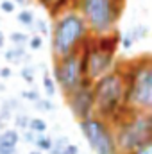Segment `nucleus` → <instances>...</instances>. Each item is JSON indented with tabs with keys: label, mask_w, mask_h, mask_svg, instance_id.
<instances>
[{
	"label": "nucleus",
	"mask_w": 152,
	"mask_h": 154,
	"mask_svg": "<svg viewBox=\"0 0 152 154\" xmlns=\"http://www.w3.org/2000/svg\"><path fill=\"white\" fill-rule=\"evenodd\" d=\"M11 75H13L11 66H4V68H0V77H2V79H9Z\"/></svg>",
	"instance_id": "obj_30"
},
{
	"label": "nucleus",
	"mask_w": 152,
	"mask_h": 154,
	"mask_svg": "<svg viewBox=\"0 0 152 154\" xmlns=\"http://www.w3.org/2000/svg\"><path fill=\"white\" fill-rule=\"evenodd\" d=\"M131 36L134 38V41H140V39L147 38V34H149V29H147V25H134L131 31Z\"/></svg>",
	"instance_id": "obj_21"
},
{
	"label": "nucleus",
	"mask_w": 152,
	"mask_h": 154,
	"mask_svg": "<svg viewBox=\"0 0 152 154\" xmlns=\"http://www.w3.org/2000/svg\"><path fill=\"white\" fill-rule=\"evenodd\" d=\"M16 20H18V23H22L23 27L32 29V27H34V22H36V16H34V13H32L31 9H22V11L16 14Z\"/></svg>",
	"instance_id": "obj_13"
},
{
	"label": "nucleus",
	"mask_w": 152,
	"mask_h": 154,
	"mask_svg": "<svg viewBox=\"0 0 152 154\" xmlns=\"http://www.w3.org/2000/svg\"><path fill=\"white\" fill-rule=\"evenodd\" d=\"M27 47H29L31 50H39V48H43V36H39V34H32V36L29 38Z\"/></svg>",
	"instance_id": "obj_23"
},
{
	"label": "nucleus",
	"mask_w": 152,
	"mask_h": 154,
	"mask_svg": "<svg viewBox=\"0 0 152 154\" xmlns=\"http://www.w3.org/2000/svg\"><path fill=\"white\" fill-rule=\"evenodd\" d=\"M4 59L11 65H27L31 63V56L27 54L25 47H11L4 52Z\"/></svg>",
	"instance_id": "obj_11"
},
{
	"label": "nucleus",
	"mask_w": 152,
	"mask_h": 154,
	"mask_svg": "<svg viewBox=\"0 0 152 154\" xmlns=\"http://www.w3.org/2000/svg\"><path fill=\"white\" fill-rule=\"evenodd\" d=\"M4 45H5V34L0 31V48H4Z\"/></svg>",
	"instance_id": "obj_31"
},
{
	"label": "nucleus",
	"mask_w": 152,
	"mask_h": 154,
	"mask_svg": "<svg viewBox=\"0 0 152 154\" xmlns=\"http://www.w3.org/2000/svg\"><path fill=\"white\" fill-rule=\"evenodd\" d=\"M52 77L65 97L68 93H72L75 88H79L82 84V81L86 79L81 50L68 54V56H63V57H56L54 66H52Z\"/></svg>",
	"instance_id": "obj_8"
},
{
	"label": "nucleus",
	"mask_w": 152,
	"mask_h": 154,
	"mask_svg": "<svg viewBox=\"0 0 152 154\" xmlns=\"http://www.w3.org/2000/svg\"><path fill=\"white\" fill-rule=\"evenodd\" d=\"M90 36H91L90 29L77 9L70 7L63 11L54 18L50 31V45L54 59L79 52Z\"/></svg>",
	"instance_id": "obj_3"
},
{
	"label": "nucleus",
	"mask_w": 152,
	"mask_h": 154,
	"mask_svg": "<svg viewBox=\"0 0 152 154\" xmlns=\"http://www.w3.org/2000/svg\"><path fill=\"white\" fill-rule=\"evenodd\" d=\"M127 154H152V140L141 143L140 147H136L134 151H131V152H127Z\"/></svg>",
	"instance_id": "obj_25"
},
{
	"label": "nucleus",
	"mask_w": 152,
	"mask_h": 154,
	"mask_svg": "<svg viewBox=\"0 0 152 154\" xmlns=\"http://www.w3.org/2000/svg\"><path fill=\"white\" fill-rule=\"evenodd\" d=\"M114 142L120 154H127L152 140V113L129 109L118 124L113 125Z\"/></svg>",
	"instance_id": "obj_6"
},
{
	"label": "nucleus",
	"mask_w": 152,
	"mask_h": 154,
	"mask_svg": "<svg viewBox=\"0 0 152 154\" xmlns=\"http://www.w3.org/2000/svg\"><path fill=\"white\" fill-rule=\"evenodd\" d=\"M132 45H134V38L131 36V32H129V31H127V32H123V34H120V47H122V48L129 50Z\"/></svg>",
	"instance_id": "obj_24"
},
{
	"label": "nucleus",
	"mask_w": 152,
	"mask_h": 154,
	"mask_svg": "<svg viewBox=\"0 0 152 154\" xmlns=\"http://www.w3.org/2000/svg\"><path fill=\"white\" fill-rule=\"evenodd\" d=\"M81 133L95 154H120L114 142L113 125L99 116H90L79 122Z\"/></svg>",
	"instance_id": "obj_7"
},
{
	"label": "nucleus",
	"mask_w": 152,
	"mask_h": 154,
	"mask_svg": "<svg viewBox=\"0 0 152 154\" xmlns=\"http://www.w3.org/2000/svg\"><path fill=\"white\" fill-rule=\"evenodd\" d=\"M0 9H2V13L11 14V13H14L16 5H14V2H13V0H2V2H0Z\"/></svg>",
	"instance_id": "obj_28"
},
{
	"label": "nucleus",
	"mask_w": 152,
	"mask_h": 154,
	"mask_svg": "<svg viewBox=\"0 0 152 154\" xmlns=\"http://www.w3.org/2000/svg\"><path fill=\"white\" fill-rule=\"evenodd\" d=\"M29 154H43V152H41V151H31Z\"/></svg>",
	"instance_id": "obj_34"
},
{
	"label": "nucleus",
	"mask_w": 152,
	"mask_h": 154,
	"mask_svg": "<svg viewBox=\"0 0 152 154\" xmlns=\"http://www.w3.org/2000/svg\"><path fill=\"white\" fill-rule=\"evenodd\" d=\"M93 97H95V116L109 122L111 125L118 124L127 115L129 111L127 88L118 63L109 74L93 81Z\"/></svg>",
	"instance_id": "obj_1"
},
{
	"label": "nucleus",
	"mask_w": 152,
	"mask_h": 154,
	"mask_svg": "<svg viewBox=\"0 0 152 154\" xmlns=\"http://www.w3.org/2000/svg\"><path fill=\"white\" fill-rule=\"evenodd\" d=\"M34 72H36V66L34 65H23L22 70H20V77L27 84H34Z\"/></svg>",
	"instance_id": "obj_19"
},
{
	"label": "nucleus",
	"mask_w": 152,
	"mask_h": 154,
	"mask_svg": "<svg viewBox=\"0 0 152 154\" xmlns=\"http://www.w3.org/2000/svg\"><path fill=\"white\" fill-rule=\"evenodd\" d=\"M118 65L125 79L129 109L152 113V56L123 59Z\"/></svg>",
	"instance_id": "obj_2"
},
{
	"label": "nucleus",
	"mask_w": 152,
	"mask_h": 154,
	"mask_svg": "<svg viewBox=\"0 0 152 154\" xmlns=\"http://www.w3.org/2000/svg\"><path fill=\"white\" fill-rule=\"evenodd\" d=\"M14 2V5H27L29 4V0H13Z\"/></svg>",
	"instance_id": "obj_32"
},
{
	"label": "nucleus",
	"mask_w": 152,
	"mask_h": 154,
	"mask_svg": "<svg viewBox=\"0 0 152 154\" xmlns=\"http://www.w3.org/2000/svg\"><path fill=\"white\" fill-rule=\"evenodd\" d=\"M65 99H66V104H68L72 115L75 116L79 122L95 115L93 81H90L88 77L82 81V84H81L79 88H75L72 93H68Z\"/></svg>",
	"instance_id": "obj_9"
},
{
	"label": "nucleus",
	"mask_w": 152,
	"mask_h": 154,
	"mask_svg": "<svg viewBox=\"0 0 152 154\" xmlns=\"http://www.w3.org/2000/svg\"><path fill=\"white\" fill-rule=\"evenodd\" d=\"M74 9L84 18L90 34L100 36L116 31L125 9V0H75Z\"/></svg>",
	"instance_id": "obj_5"
},
{
	"label": "nucleus",
	"mask_w": 152,
	"mask_h": 154,
	"mask_svg": "<svg viewBox=\"0 0 152 154\" xmlns=\"http://www.w3.org/2000/svg\"><path fill=\"white\" fill-rule=\"evenodd\" d=\"M61 154H79V145H75V143H68Z\"/></svg>",
	"instance_id": "obj_29"
},
{
	"label": "nucleus",
	"mask_w": 152,
	"mask_h": 154,
	"mask_svg": "<svg viewBox=\"0 0 152 154\" xmlns=\"http://www.w3.org/2000/svg\"><path fill=\"white\" fill-rule=\"evenodd\" d=\"M68 143H70V140H68L66 136H63V134L57 136L56 140H52V149L48 151V154H61Z\"/></svg>",
	"instance_id": "obj_18"
},
{
	"label": "nucleus",
	"mask_w": 152,
	"mask_h": 154,
	"mask_svg": "<svg viewBox=\"0 0 152 154\" xmlns=\"http://www.w3.org/2000/svg\"><path fill=\"white\" fill-rule=\"evenodd\" d=\"M34 108L38 111H43V113H52L56 109V104L50 99H39L38 102H34Z\"/></svg>",
	"instance_id": "obj_20"
},
{
	"label": "nucleus",
	"mask_w": 152,
	"mask_h": 154,
	"mask_svg": "<svg viewBox=\"0 0 152 154\" xmlns=\"http://www.w3.org/2000/svg\"><path fill=\"white\" fill-rule=\"evenodd\" d=\"M29 38H31L29 34H25V32H20V31H13V32L9 34V39H11L13 47H27Z\"/></svg>",
	"instance_id": "obj_16"
},
{
	"label": "nucleus",
	"mask_w": 152,
	"mask_h": 154,
	"mask_svg": "<svg viewBox=\"0 0 152 154\" xmlns=\"http://www.w3.org/2000/svg\"><path fill=\"white\" fill-rule=\"evenodd\" d=\"M36 2H38L43 9L48 11V14H50L52 18H56V16L61 14L63 11L74 7V4H75V0H36Z\"/></svg>",
	"instance_id": "obj_10"
},
{
	"label": "nucleus",
	"mask_w": 152,
	"mask_h": 154,
	"mask_svg": "<svg viewBox=\"0 0 152 154\" xmlns=\"http://www.w3.org/2000/svg\"><path fill=\"white\" fill-rule=\"evenodd\" d=\"M43 91L47 93L48 99H52L57 93V84H56L52 74H48V72H43Z\"/></svg>",
	"instance_id": "obj_12"
},
{
	"label": "nucleus",
	"mask_w": 152,
	"mask_h": 154,
	"mask_svg": "<svg viewBox=\"0 0 152 154\" xmlns=\"http://www.w3.org/2000/svg\"><path fill=\"white\" fill-rule=\"evenodd\" d=\"M120 47V32L113 31L100 36H90L81 48L84 74L90 81H97L116 66V54Z\"/></svg>",
	"instance_id": "obj_4"
},
{
	"label": "nucleus",
	"mask_w": 152,
	"mask_h": 154,
	"mask_svg": "<svg viewBox=\"0 0 152 154\" xmlns=\"http://www.w3.org/2000/svg\"><path fill=\"white\" fill-rule=\"evenodd\" d=\"M13 120H14V129H20V131L29 129V120H31V116L27 115V113H23V111L14 113V115H13Z\"/></svg>",
	"instance_id": "obj_17"
},
{
	"label": "nucleus",
	"mask_w": 152,
	"mask_h": 154,
	"mask_svg": "<svg viewBox=\"0 0 152 154\" xmlns=\"http://www.w3.org/2000/svg\"><path fill=\"white\" fill-rule=\"evenodd\" d=\"M34 145H36V151L48 152V151L52 149V138H50L48 134H38V136H36Z\"/></svg>",
	"instance_id": "obj_15"
},
{
	"label": "nucleus",
	"mask_w": 152,
	"mask_h": 154,
	"mask_svg": "<svg viewBox=\"0 0 152 154\" xmlns=\"http://www.w3.org/2000/svg\"><path fill=\"white\" fill-rule=\"evenodd\" d=\"M29 129H31L32 133H36V134H45L47 129H48V125H47V122H45L43 118L32 116V118L29 120Z\"/></svg>",
	"instance_id": "obj_14"
},
{
	"label": "nucleus",
	"mask_w": 152,
	"mask_h": 154,
	"mask_svg": "<svg viewBox=\"0 0 152 154\" xmlns=\"http://www.w3.org/2000/svg\"><path fill=\"white\" fill-rule=\"evenodd\" d=\"M32 29L36 31V34H39V36H47V34H48V27H47V23H45L43 20H36Z\"/></svg>",
	"instance_id": "obj_26"
},
{
	"label": "nucleus",
	"mask_w": 152,
	"mask_h": 154,
	"mask_svg": "<svg viewBox=\"0 0 152 154\" xmlns=\"http://www.w3.org/2000/svg\"><path fill=\"white\" fill-rule=\"evenodd\" d=\"M36 133H32L31 129H25V131H22V134H20V138L25 142V143H32L34 145V142H36Z\"/></svg>",
	"instance_id": "obj_27"
},
{
	"label": "nucleus",
	"mask_w": 152,
	"mask_h": 154,
	"mask_svg": "<svg viewBox=\"0 0 152 154\" xmlns=\"http://www.w3.org/2000/svg\"><path fill=\"white\" fill-rule=\"evenodd\" d=\"M22 99L23 100H27V102H38L39 99H41V95H39L38 90H34V88H31V90H23L22 91Z\"/></svg>",
	"instance_id": "obj_22"
},
{
	"label": "nucleus",
	"mask_w": 152,
	"mask_h": 154,
	"mask_svg": "<svg viewBox=\"0 0 152 154\" xmlns=\"http://www.w3.org/2000/svg\"><path fill=\"white\" fill-rule=\"evenodd\" d=\"M2 91H5V86H4V84L0 82V93H2Z\"/></svg>",
	"instance_id": "obj_33"
}]
</instances>
